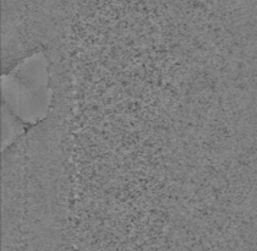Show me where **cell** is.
<instances>
[{"label":"cell","mask_w":257,"mask_h":251,"mask_svg":"<svg viewBox=\"0 0 257 251\" xmlns=\"http://www.w3.org/2000/svg\"><path fill=\"white\" fill-rule=\"evenodd\" d=\"M4 105L26 126H37L50 114L54 103L50 60L45 49L5 71L1 79Z\"/></svg>","instance_id":"obj_1"},{"label":"cell","mask_w":257,"mask_h":251,"mask_svg":"<svg viewBox=\"0 0 257 251\" xmlns=\"http://www.w3.org/2000/svg\"><path fill=\"white\" fill-rule=\"evenodd\" d=\"M26 125L3 104V148L8 149L25 134Z\"/></svg>","instance_id":"obj_2"}]
</instances>
